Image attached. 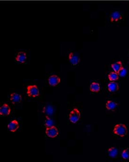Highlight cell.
I'll return each mask as SVG.
<instances>
[{"instance_id": "6da1fadb", "label": "cell", "mask_w": 129, "mask_h": 162, "mask_svg": "<svg viewBox=\"0 0 129 162\" xmlns=\"http://www.w3.org/2000/svg\"><path fill=\"white\" fill-rule=\"evenodd\" d=\"M113 133L116 135L123 137L126 135L127 129L124 124H117L114 128Z\"/></svg>"}, {"instance_id": "7a4b0ae2", "label": "cell", "mask_w": 129, "mask_h": 162, "mask_svg": "<svg viewBox=\"0 0 129 162\" xmlns=\"http://www.w3.org/2000/svg\"><path fill=\"white\" fill-rule=\"evenodd\" d=\"M39 90L36 85H29L27 87V95L32 98L39 96Z\"/></svg>"}, {"instance_id": "3957f363", "label": "cell", "mask_w": 129, "mask_h": 162, "mask_svg": "<svg viewBox=\"0 0 129 162\" xmlns=\"http://www.w3.org/2000/svg\"><path fill=\"white\" fill-rule=\"evenodd\" d=\"M80 118V113L79 110L77 109H74L70 112L69 115V120L71 122L76 123L79 121Z\"/></svg>"}, {"instance_id": "277c9868", "label": "cell", "mask_w": 129, "mask_h": 162, "mask_svg": "<svg viewBox=\"0 0 129 162\" xmlns=\"http://www.w3.org/2000/svg\"><path fill=\"white\" fill-rule=\"evenodd\" d=\"M58 129L54 126L47 127L46 130V134L50 138H55L58 135Z\"/></svg>"}, {"instance_id": "5b68a950", "label": "cell", "mask_w": 129, "mask_h": 162, "mask_svg": "<svg viewBox=\"0 0 129 162\" xmlns=\"http://www.w3.org/2000/svg\"><path fill=\"white\" fill-rule=\"evenodd\" d=\"M27 60V54L24 51H19L16 56V62L19 63H24Z\"/></svg>"}, {"instance_id": "8992f818", "label": "cell", "mask_w": 129, "mask_h": 162, "mask_svg": "<svg viewBox=\"0 0 129 162\" xmlns=\"http://www.w3.org/2000/svg\"><path fill=\"white\" fill-rule=\"evenodd\" d=\"M68 60L72 66H76L79 62L80 59L77 55L71 52L68 54Z\"/></svg>"}, {"instance_id": "52a82bcc", "label": "cell", "mask_w": 129, "mask_h": 162, "mask_svg": "<svg viewBox=\"0 0 129 162\" xmlns=\"http://www.w3.org/2000/svg\"><path fill=\"white\" fill-rule=\"evenodd\" d=\"M48 83L52 86H56L61 82L59 77L56 75H52L49 77L48 80Z\"/></svg>"}, {"instance_id": "ba28073f", "label": "cell", "mask_w": 129, "mask_h": 162, "mask_svg": "<svg viewBox=\"0 0 129 162\" xmlns=\"http://www.w3.org/2000/svg\"><path fill=\"white\" fill-rule=\"evenodd\" d=\"M10 100L13 104L19 103L22 100L21 96L16 92L11 93L10 96Z\"/></svg>"}, {"instance_id": "9c48e42d", "label": "cell", "mask_w": 129, "mask_h": 162, "mask_svg": "<svg viewBox=\"0 0 129 162\" xmlns=\"http://www.w3.org/2000/svg\"><path fill=\"white\" fill-rule=\"evenodd\" d=\"M122 18L123 15L119 12H114L110 16V20L112 22L119 21L122 20Z\"/></svg>"}, {"instance_id": "30bf717a", "label": "cell", "mask_w": 129, "mask_h": 162, "mask_svg": "<svg viewBox=\"0 0 129 162\" xmlns=\"http://www.w3.org/2000/svg\"><path fill=\"white\" fill-rule=\"evenodd\" d=\"M19 123L16 120H13L8 124V129L10 131L14 133L19 128Z\"/></svg>"}, {"instance_id": "8fae6325", "label": "cell", "mask_w": 129, "mask_h": 162, "mask_svg": "<svg viewBox=\"0 0 129 162\" xmlns=\"http://www.w3.org/2000/svg\"><path fill=\"white\" fill-rule=\"evenodd\" d=\"M10 113V109L7 104H4L0 108V115L1 116H7Z\"/></svg>"}, {"instance_id": "7c38bea8", "label": "cell", "mask_w": 129, "mask_h": 162, "mask_svg": "<svg viewBox=\"0 0 129 162\" xmlns=\"http://www.w3.org/2000/svg\"><path fill=\"white\" fill-rule=\"evenodd\" d=\"M108 89L110 92H115L117 91L119 89V86L117 83L115 82H111L108 85Z\"/></svg>"}, {"instance_id": "4fadbf2b", "label": "cell", "mask_w": 129, "mask_h": 162, "mask_svg": "<svg viewBox=\"0 0 129 162\" xmlns=\"http://www.w3.org/2000/svg\"><path fill=\"white\" fill-rule=\"evenodd\" d=\"M108 154L110 157L116 158L118 154V149L116 148H111L108 151Z\"/></svg>"}, {"instance_id": "5bb4252c", "label": "cell", "mask_w": 129, "mask_h": 162, "mask_svg": "<svg viewBox=\"0 0 129 162\" xmlns=\"http://www.w3.org/2000/svg\"><path fill=\"white\" fill-rule=\"evenodd\" d=\"M90 89L92 92H99L100 90V84L96 82H93L90 85Z\"/></svg>"}, {"instance_id": "9a60e30c", "label": "cell", "mask_w": 129, "mask_h": 162, "mask_svg": "<svg viewBox=\"0 0 129 162\" xmlns=\"http://www.w3.org/2000/svg\"><path fill=\"white\" fill-rule=\"evenodd\" d=\"M117 103L112 100L107 101V102L106 104V107L107 109L109 110L114 109L117 107Z\"/></svg>"}, {"instance_id": "2e32d148", "label": "cell", "mask_w": 129, "mask_h": 162, "mask_svg": "<svg viewBox=\"0 0 129 162\" xmlns=\"http://www.w3.org/2000/svg\"><path fill=\"white\" fill-rule=\"evenodd\" d=\"M111 66L113 69L114 70V71L117 73H118L119 70L123 68L122 64L121 62H117L114 64H113Z\"/></svg>"}, {"instance_id": "e0dca14e", "label": "cell", "mask_w": 129, "mask_h": 162, "mask_svg": "<svg viewBox=\"0 0 129 162\" xmlns=\"http://www.w3.org/2000/svg\"><path fill=\"white\" fill-rule=\"evenodd\" d=\"M109 80L111 81H115L117 80L119 78V75L116 72H111L108 75Z\"/></svg>"}, {"instance_id": "ac0fdd59", "label": "cell", "mask_w": 129, "mask_h": 162, "mask_svg": "<svg viewBox=\"0 0 129 162\" xmlns=\"http://www.w3.org/2000/svg\"><path fill=\"white\" fill-rule=\"evenodd\" d=\"M43 112L45 114L50 116L53 113V109L52 106L49 105V106H46L43 109Z\"/></svg>"}, {"instance_id": "d6986e66", "label": "cell", "mask_w": 129, "mask_h": 162, "mask_svg": "<svg viewBox=\"0 0 129 162\" xmlns=\"http://www.w3.org/2000/svg\"><path fill=\"white\" fill-rule=\"evenodd\" d=\"M53 121L52 119L49 118L48 116H46V119L45 120L44 125L46 127H50L53 126Z\"/></svg>"}, {"instance_id": "ffe728a7", "label": "cell", "mask_w": 129, "mask_h": 162, "mask_svg": "<svg viewBox=\"0 0 129 162\" xmlns=\"http://www.w3.org/2000/svg\"><path fill=\"white\" fill-rule=\"evenodd\" d=\"M122 157L124 159H129V148H126L123 151L122 153Z\"/></svg>"}, {"instance_id": "44dd1931", "label": "cell", "mask_w": 129, "mask_h": 162, "mask_svg": "<svg viewBox=\"0 0 129 162\" xmlns=\"http://www.w3.org/2000/svg\"><path fill=\"white\" fill-rule=\"evenodd\" d=\"M117 74H118V75H119V76H120V77H125L127 74L126 69H125V68L123 67L120 70H119Z\"/></svg>"}]
</instances>
